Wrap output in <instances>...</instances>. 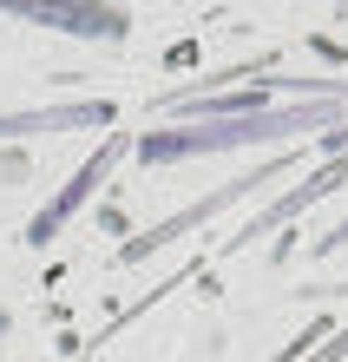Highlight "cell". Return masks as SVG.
<instances>
[{"instance_id": "obj_6", "label": "cell", "mask_w": 348, "mask_h": 362, "mask_svg": "<svg viewBox=\"0 0 348 362\" xmlns=\"http://www.w3.org/2000/svg\"><path fill=\"white\" fill-rule=\"evenodd\" d=\"M20 13H33V20H66V33H119L125 27V13H85V7H20Z\"/></svg>"}, {"instance_id": "obj_1", "label": "cell", "mask_w": 348, "mask_h": 362, "mask_svg": "<svg viewBox=\"0 0 348 362\" xmlns=\"http://www.w3.org/2000/svg\"><path fill=\"white\" fill-rule=\"evenodd\" d=\"M335 125V105H302V112H256V119H224V125H191V132H158L138 145L145 165L164 158H191V152H224V145H256V139H282V132H322Z\"/></svg>"}, {"instance_id": "obj_3", "label": "cell", "mask_w": 348, "mask_h": 362, "mask_svg": "<svg viewBox=\"0 0 348 362\" xmlns=\"http://www.w3.org/2000/svg\"><path fill=\"white\" fill-rule=\"evenodd\" d=\"M335 185H348V152H342V158L329 165V172H316L309 185H296V191H289V198H276V204L263 211V218H250V224H244V230H236V238H230V250H244L250 238H263V230H270V224H282V218H296V211H302V204H316V198H329V191H335Z\"/></svg>"}, {"instance_id": "obj_4", "label": "cell", "mask_w": 348, "mask_h": 362, "mask_svg": "<svg viewBox=\"0 0 348 362\" xmlns=\"http://www.w3.org/2000/svg\"><path fill=\"white\" fill-rule=\"evenodd\" d=\"M112 158H119V139H112V145H105V152H92V165H85V172H79V178L66 185V198H59V204L47 211V218H33V230H27V238H33V244H40V238H53V230H59V224H66V218H73V211L85 204V191H92V185H99L105 172H112Z\"/></svg>"}, {"instance_id": "obj_5", "label": "cell", "mask_w": 348, "mask_h": 362, "mask_svg": "<svg viewBox=\"0 0 348 362\" xmlns=\"http://www.w3.org/2000/svg\"><path fill=\"white\" fill-rule=\"evenodd\" d=\"M59 125H112V105H59V112H40V119H0V139L59 132Z\"/></svg>"}, {"instance_id": "obj_2", "label": "cell", "mask_w": 348, "mask_h": 362, "mask_svg": "<svg viewBox=\"0 0 348 362\" xmlns=\"http://www.w3.org/2000/svg\"><path fill=\"white\" fill-rule=\"evenodd\" d=\"M276 172H282V165H263V172H250V178H230V185H217L210 198H198V204H184L178 218H164V224H151V230H145L138 244H125V250H119V257H125V264H138V257H151V250H164V244H178V238H184L191 224H204V218H217V211H224L230 198H244V191H256V185H270Z\"/></svg>"}, {"instance_id": "obj_7", "label": "cell", "mask_w": 348, "mask_h": 362, "mask_svg": "<svg viewBox=\"0 0 348 362\" xmlns=\"http://www.w3.org/2000/svg\"><path fill=\"white\" fill-rule=\"evenodd\" d=\"M342 356H348V329H335V336H329V343H322L309 362H342Z\"/></svg>"}]
</instances>
